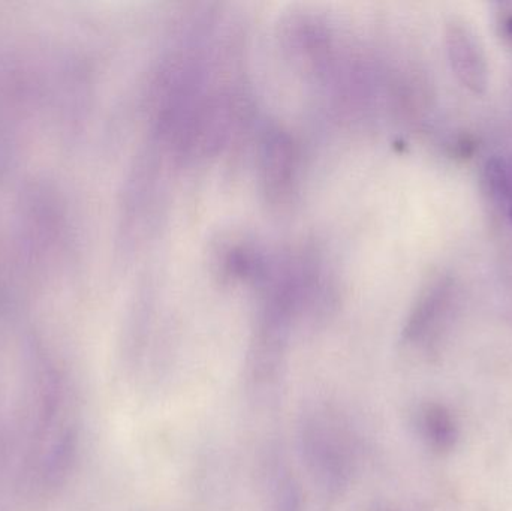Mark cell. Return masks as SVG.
Masks as SVG:
<instances>
[{"label": "cell", "instance_id": "1", "mask_svg": "<svg viewBox=\"0 0 512 511\" xmlns=\"http://www.w3.org/2000/svg\"><path fill=\"white\" fill-rule=\"evenodd\" d=\"M448 60L457 80L475 95H484L489 87V62L486 51L471 24L453 17L445 26Z\"/></svg>", "mask_w": 512, "mask_h": 511}, {"label": "cell", "instance_id": "4", "mask_svg": "<svg viewBox=\"0 0 512 511\" xmlns=\"http://www.w3.org/2000/svg\"><path fill=\"white\" fill-rule=\"evenodd\" d=\"M502 29H504L505 35H507V38L512 42V14L507 15V17L504 18Z\"/></svg>", "mask_w": 512, "mask_h": 511}, {"label": "cell", "instance_id": "2", "mask_svg": "<svg viewBox=\"0 0 512 511\" xmlns=\"http://www.w3.org/2000/svg\"><path fill=\"white\" fill-rule=\"evenodd\" d=\"M483 182L492 206L512 225V174L507 164L499 158L489 159Z\"/></svg>", "mask_w": 512, "mask_h": 511}, {"label": "cell", "instance_id": "3", "mask_svg": "<svg viewBox=\"0 0 512 511\" xmlns=\"http://www.w3.org/2000/svg\"><path fill=\"white\" fill-rule=\"evenodd\" d=\"M423 431L430 446L439 452L450 450L456 444V423L450 411L442 405L432 404L424 408Z\"/></svg>", "mask_w": 512, "mask_h": 511}]
</instances>
